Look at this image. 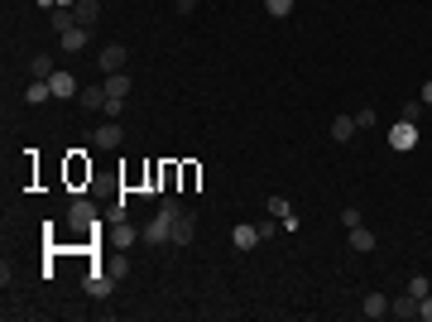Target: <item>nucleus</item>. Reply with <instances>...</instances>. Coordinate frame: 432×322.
<instances>
[{
    "mask_svg": "<svg viewBox=\"0 0 432 322\" xmlns=\"http://www.w3.org/2000/svg\"><path fill=\"white\" fill-rule=\"evenodd\" d=\"M351 250H360V255H370L374 250V231H365V222L351 226Z\"/></svg>",
    "mask_w": 432,
    "mask_h": 322,
    "instance_id": "4468645a",
    "label": "nucleus"
},
{
    "mask_svg": "<svg viewBox=\"0 0 432 322\" xmlns=\"http://www.w3.org/2000/svg\"><path fill=\"white\" fill-rule=\"evenodd\" d=\"M173 5H178V15H193V5H197V0H173Z\"/></svg>",
    "mask_w": 432,
    "mask_h": 322,
    "instance_id": "7c9ffc66",
    "label": "nucleus"
},
{
    "mask_svg": "<svg viewBox=\"0 0 432 322\" xmlns=\"http://www.w3.org/2000/svg\"><path fill=\"white\" fill-rule=\"evenodd\" d=\"M92 144H97V149H120V144H125V130H120V121H106V125H97Z\"/></svg>",
    "mask_w": 432,
    "mask_h": 322,
    "instance_id": "20e7f679",
    "label": "nucleus"
},
{
    "mask_svg": "<svg viewBox=\"0 0 432 322\" xmlns=\"http://www.w3.org/2000/svg\"><path fill=\"white\" fill-rule=\"evenodd\" d=\"M418 318L432 322V294H428V299H418Z\"/></svg>",
    "mask_w": 432,
    "mask_h": 322,
    "instance_id": "c756f323",
    "label": "nucleus"
},
{
    "mask_svg": "<svg viewBox=\"0 0 432 322\" xmlns=\"http://www.w3.org/2000/svg\"><path fill=\"white\" fill-rule=\"evenodd\" d=\"M423 106H432V77H428V87H423Z\"/></svg>",
    "mask_w": 432,
    "mask_h": 322,
    "instance_id": "2f4dec72",
    "label": "nucleus"
},
{
    "mask_svg": "<svg viewBox=\"0 0 432 322\" xmlns=\"http://www.w3.org/2000/svg\"><path fill=\"white\" fill-rule=\"evenodd\" d=\"M68 226H72V231H92V226H97V212H92V202H72V207H68Z\"/></svg>",
    "mask_w": 432,
    "mask_h": 322,
    "instance_id": "39448f33",
    "label": "nucleus"
},
{
    "mask_svg": "<svg viewBox=\"0 0 432 322\" xmlns=\"http://www.w3.org/2000/svg\"><path fill=\"white\" fill-rule=\"evenodd\" d=\"M374 121H379V116H374L370 106H365V111H360V116H355V125H360V130H370V125H374Z\"/></svg>",
    "mask_w": 432,
    "mask_h": 322,
    "instance_id": "cd10ccee",
    "label": "nucleus"
},
{
    "mask_svg": "<svg viewBox=\"0 0 432 322\" xmlns=\"http://www.w3.org/2000/svg\"><path fill=\"white\" fill-rule=\"evenodd\" d=\"M409 294H413V299H428V294H432V284L423 279V274H413V279H409Z\"/></svg>",
    "mask_w": 432,
    "mask_h": 322,
    "instance_id": "b1692460",
    "label": "nucleus"
},
{
    "mask_svg": "<svg viewBox=\"0 0 432 322\" xmlns=\"http://www.w3.org/2000/svg\"><path fill=\"white\" fill-rule=\"evenodd\" d=\"M231 241H236V250H255L259 245V226H236Z\"/></svg>",
    "mask_w": 432,
    "mask_h": 322,
    "instance_id": "f8f14e48",
    "label": "nucleus"
},
{
    "mask_svg": "<svg viewBox=\"0 0 432 322\" xmlns=\"http://www.w3.org/2000/svg\"><path fill=\"white\" fill-rule=\"evenodd\" d=\"M264 10H269L274 20H288V15H293V0H264Z\"/></svg>",
    "mask_w": 432,
    "mask_h": 322,
    "instance_id": "4be33fe9",
    "label": "nucleus"
},
{
    "mask_svg": "<svg viewBox=\"0 0 432 322\" xmlns=\"http://www.w3.org/2000/svg\"><path fill=\"white\" fill-rule=\"evenodd\" d=\"M48 97H53V87H48V82H39V77L24 87V101H29V106H43Z\"/></svg>",
    "mask_w": 432,
    "mask_h": 322,
    "instance_id": "f3484780",
    "label": "nucleus"
},
{
    "mask_svg": "<svg viewBox=\"0 0 432 322\" xmlns=\"http://www.w3.org/2000/svg\"><path fill=\"white\" fill-rule=\"evenodd\" d=\"M101 87H106V97H130V77L125 73H106Z\"/></svg>",
    "mask_w": 432,
    "mask_h": 322,
    "instance_id": "2eb2a0df",
    "label": "nucleus"
},
{
    "mask_svg": "<svg viewBox=\"0 0 432 322\" xmlns=\"http://www.w3.org/2000/svg\"><path fill=\"white\" fill-rule=\"evenodd\" d=\"M29 73H34L39 82H48L58 68H53V58H48V53H34V58H29Z\"/></svg>",
    "mask_w": 432,
    "mask_h": 322,
    "instance_id": "a211bd4d",
    "label": "nucleus"
},
{
    "mask_svg": "<svg viewBox=\"0 0 432 322\" xmlns=\"http://www.w3.org/2000/svg\"><path fill=\"white\" fill-rule=\"evenodd\" d=\"M125 58H130L125 43H106V48L97 53V68H101V73H125Z\"/></svg>",
    "mask_w": 432,
    "mask_h": 322,
    "instance_id": "f03ea898",
    "label": "nucleus"
},
{
    "mask_svg": "<svg viewBox=\"0 0 432 322\" xmlns=\"http://www.w3.org/2000/svg\"><path fill=\"white\" fill-rule=\"evenodd\" d=\"M77 101L87 106V111H101V106H106V87H82Z\"/></svg>",
    "mask_w": 432,
    "mask_h": 322,
    "instance_id": "6ab92c4d",
    "label": "nucleus"
},
{
    "mask_svg": "<svg viewBox=\"0 0 432 322\" xmlns=\"http://www.w3.org/2000/svg\"><path fill=\"white\" fill-rule=\"evenodd\" d=\"M87 34H92V29H68V34H63V53H82V48H87Z\"/></svg>",
    "mask_w": 432,
    "mask_h": 322,
    "instance_id": "dca6fc26",
    "label": "nucleus"
},
{
    "mask_svg": "<svg viewBox=\"0 0 432 322\" xmlns=\"http://www.w3.org/2000/svg\"><path fill=\"white\" fill-rule=\"evenodd\" d=\"M341 222H346V231H351V226H360V207H346V212H341Z\"/></svg>",
    "mask_w": 432,
    "mask_h": 322,
    "instance_id": "c85d7f7f",
    "label": "nucleus"
},
{
    "mask_svg": "<svg viewBox=\"0 0 432 322\" xmlns=\"http://www.w3.org/2000/svg\"><path fill=\"white\" fill-rule=\"evenodd\" d=\"M355 130H360V125H355V116H336V121H332V140H336V144H346Z\"/></svg>",
    "mask_w": 432,
    "mask_h": 322,
    "instance_id": "ddd939ff",
    "label": "nucleus"
},
{
    "mask_svg": "<svg viewBox=\"0 0 432 322\" xmlns=\"http://www.w3.org/2000/svg\"><path fill=\"white\" fill-rule=\"evenodd\" d=\"M279 236V217H269V222H259V241H274Z\"/></svg>",
    "mask_w": 432,
    "mask_h": 322,
    "instance_id": "bb28decb",
    "label": "nucleus"
},
{
    "mask_svg": "<svg viewBox=\"0 0 432 322\" xmlns=\"http://www.w3.org/2000/svg\"><path fill=\"white\" fill-rule=\"evenodd\" d=\"M360 313H365V318H389V299H384V294H365V303H360Z\"/></svg>",
    "mask_w": 432,
    "mask_h": 322,
    "instance_id": "9b49d317",
    "label": "nucleus"
},
{
    "mask_svg": "<svg viewBox=\"0 0 432 322\" xmlns=\"http://www.w3.org/2000/svg\"><path fill=\"white\" fill-rule=\"evenodd\" d=\"M87 294H92V299H111V294H116V274H111V269H92V274H87Z\"/></svg>",
    "mask_w": 432,
    "mask_h": 322,
    "instance_id": "7ed1b4c3",
    "label": "nucleus"
},
{
    "mask_svg": "<svg viewBox=\"0 0 432 322\" xmlns=\"http://www.w3.org/2000/svg\"><path fill=\"white\" fill-rule=\"evenodd\" d=\"M72 15H77L82 29H92V24L101 20V0H77V5H72Z\"/></svg>",
    "mask_w": 432,
    "mask_h": 322,
    "instance_id": "6e6552de",
    "label": "nucleus"
},
{
    "mask_svg": "<svg viewBox=\"0 0 432 322\" xmlns=\"http://www.w3.org/2000/svg\"><path fill=\"white\" fill-rule=\"evenodd\" d=\"M193 236H197V217L183 207V212H178V222H173V245H193Z\"/></svg>",
    "mask_w": 432,
    "mask_h": 322,
    "instance_id": "423d86ee",
    "label": "nucleus"
},
{
    "mask_svg": "<svg viewBox=\"0 0 432 322\" xmlns=\"http://www.w3.org/2000/svg\"><path fill=\"white\" fill-rule=\"evenodd\" d=\"M399 121H413V125L423 121V97H418V101H409V106L399 111Z\"/></svg>",
    "mask_w": 432,
    "mask_h": 322,
    "instance_id": "5701e85b",
    "label": "nucleus"
},
{
    "mask_svg": "<svg viewBox=\"0 0 432 322\" xmlns=\"http://www.w3.org/2000/svg\"><path fill=\"white\" fill-rule=\"evenodd\" d=\"M269 217H284V222H288V217H293V207H288L284 198H269Z\"/></svg>",
    "mask_w": 432,
    "mask_h": 322,
    "instance_id": "393cba45",
    "label": "nucleus"
},
{
    "mask_svg": "<svg viewBox=\"0 0 432 322\" xmlns=\"http://www.w3.org/2000/svg\"><path fill=\"white\" fill-rule=\"evenodd\" d=\"M389 313H394V318H399V322H409V318H418V299H413L409 289H404V294H399V299L389 303Z\"/></svg>",
    "mask_w": 432,
    "mask_h": 322,
    "instance_id": "1a4fd4ad",
    "label": "nucleus"
},
{
    "mask_svg": "<svg viewBox=\"0 0 432 322\" xmlns=\"http://www.w3.org/2000/svg\"><path fill=\"white\" fill-rule=\"evenodd\" d=\"M48 15H53V29H58V34L77 29V15H72V10H48Z\"/></svg>",
    "mask_w": 432,
    "mask_h": 322,
    "instance_id": "412c9836",
    "label": "nucleus"
},
{
    "mask_svg": "<svg viewBox=\"0 0 432 322\" xmlns=\"http://www.w3.org/2000/svg\"><path fill=\"white\" fill-rule=\"evenodd\" d=\"M120 111H125V97H106V106H101V116H111V121H116Z\"/></svg>",
    "mask_w": 432,
    "mask_h": 322,
    "instance_id": "a878e982",
    "label": "nucleus"
},
{
    "mask_svg": "<svg viewBox=\"0 0 432 322\" xmlns=\"http://www.w3.org/2000/svg\"><path fill=\"white\" fill-rule=\"evenodd\" d=\"M48 87H53V97H58V101H68V97H77V92H82L77 77H72V73H63V68L48 77Z\"/></svg>",
    "mask_w": 432,
    "mask_h": 322,
    "instance_id": "0eeeda50",
    "label": "nucleus"
},
{
    "mask_svg": "<svg viewBox=\"0 0 432 322\" xmlns=\"http://www.w3.org/2000/svg\"><path fill=\"white\" fill-rule=\"evenodd\" d=\"M413 140H418V125H413V121H399L389 130V144H394V149H409Z\"/></svg>",
    "mask_w": 432,
    "mask_h": 322,
    "instance_id": "9d476101",
    "label": "nucleus"
},
{
    "mask_svg": "<svg viewBox=\"0 0 432 322\" xmlns=\"http://www.w3.org/2000/svg\"><path fill=\"white\" fill-rule=\"evenodd\" d=\"M111 241H116V245H135V241H139V231H135L130 222H116V226H111Z\"/></svg>",
    "mask_w": 432,
    "mask_h": 322,
    "instance_id": "aec40b11",
    "label": "nucleus"
},
{
    "mask_svg": "<svg viewBox=\"0 0 432 322\" xmlns=\"http://www.w3.org/2000/svg\"><path fill=\"white\" fill-rule=\"evenodd\" d=\"M139 241H144V245H163V241H173V217H168V212H154V222L139 231Z\"/></svg>",
    "mask_w": 432,
    "mask_h": 322,
    "instance_id": "f257e3e1",
    "label": "nucleus"
}]
</instances>
